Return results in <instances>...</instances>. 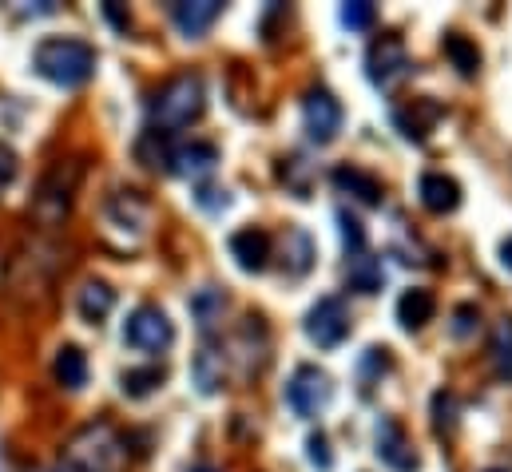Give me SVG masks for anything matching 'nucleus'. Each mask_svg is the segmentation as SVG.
<instances>
[{
	"instance_id": "19",
	"label": "nucleus",
	"mask_w": 512,
	"mask_h": 472,
	"mask_svg": "<svg viewBox=\"0 0 512 472\" xmlns=\"http://www.w3.org/2000/svg\"><path fill=\"white\" fill-rule=\"evenodd\" d=\"M52 377L64 389H84L88 385V354L80 346H60L56 361H52Z\"/></svg>"
},
{
	"instance_id": "7",
	"label": "nucleus",
	"mask_w": 512,
	"mask_h": 472,
	"mask_svg": "<svg viewBox=\"0 0 512 472\" xmlns=\"http://www.w3.org/2000/svg\"><path fill=\"white\" fill-rule=\"evenodd\" d=\"M302 127H306V135L318 147L338 139V131H342V104H338V96L330 88L318 84V88L306 92V100H302Z\"/></svg>"
},
{
	"instance_id": "6",
	"label": "nucleus",
	"mask_w": 512,
	"mask_h": 472,
	"mask_svg": "<svg viewBox=\"0 0 512 472\" xmlns=\"http://www.w3.org/2000/svg\"><path fill=\"white\" fill-rule=\"evenodd\" d=\"M330 397H334V381H330V373L318 369V365H298L294 377L286 381V405H290L298 417H306V421L318 417V413H326Z\"/></svg>"
},
{
	"instance_id": "17",
	"label": "nucleus",
	"mask_w": 512,
	"mask_h": 472,
	"mask_svg": "<svg viewBox=\"0 0 512 472\" xmlns=\"http://www.w3.org/2000/svg\"><path fill=\"white\" fill-rule=\"evenodd\" d=\"M334 187L346 191V195H354L366 207H382V183H378V175H370L362 167H338L334 171Z\"/></svg>"
},
{
	"instance_id": "16",
	"label": "nucleus",
	"mask_w": 512,
	"mask_h": 472,
	"mask_svg": "<svg viewBox=\"0 0 512 472\" xmlns=\"http://www.w3.org/2000/svg\"><path fill=\"white\" fill-rule=\"evenodd\" d=\"M76 310H80V318H84V322L100 326V322L116 310V290H112L104 278H88V282H84V290H80V298H76Z\"/></svg>"
},
{
	"instance_id": "3",
	"label": "nucleus",
	"mask_w": 512,
	"mask_h": 472,
	"mask_svg": "<svg viewBox=\"0 0 512 472\" xmlns=\"http://www.w3.org/2000/svg\"><path fill=\"white\" fill-rule=\"evenodd\" d=\"M124 461V441L112 425H88L72 437L60 472H116Z\"/></svg>"
},
{
	"instance_id": "14",
	"label": "nucleus",
	"mask_w": 512,
	"mask_h": 472,
	"mask_svg": "<svg viewBox=\"0 0 512 472\" xmlns=\"http://www.w3.org/2000/svg\"><path fill=\"white\" fill-rule=\"evenodd\" d=\"M270 246H274L270 235L258 231V227H243V231L231 235V254H235V262H239V270H247V274L266 270V262H270Z\"/></svg>"
},
{
	"instance_id": "11",
	"label": "nucleus",
	"mask_w": 512,
	"mask_h": 472,
	"mask_svg": "<svg viewBox=\"0 0 512 472\" xmlns=\"http://www.w3.org/2000/svg\"><path fill=\"white\" fill-rule=\"evenodd\" d=\"M417 195H421V207L429 215H453L461 207V183L453 175H441V171H425Z\"/></svg>"
},
{
	"instance_id": "12",
	"label": "nucleus",
	"mask_w": 512,
	"mask_h": 472,
	"mask_svg": "<svg viewBox=\"0 0 512 472\" xmlns=\"http://www.w3.org/2000/svg\"><path fill=\"white\" fill-rule=\"evenodd\" d=\"M223 16V0H179L171 4V20L187 40H199Z\"/></svg>"
},
{
	"instance_id": "24",
	"label": "nucleus",
	"mask_w": 512,
	"mask_h": 472,
	"mask_svg": "<svg viewBox=\"0 0 512 472\" xmlns=\"http://www.w3.org/2000/svg\"><path fill=\"white\" fill-rule=\"evenodd\" d=\"M489 354H493V365H497V373L512 381V318H505L497 330H493V346H489Z\"/></svg>"
},
{
	"instance_id": "8",
	"label": "nucleus",
	"mask_w": 512,
	"mask_h": 472,
	"mask_svg": "<svg viewBox=\"0 0 512 472\" xmlns=\"http://www.w3.org/2000/svg\"><path fill=\"white\" fill-rule=\"evenodd\" d=\"M405 72H409V48H405V40L393 36V32H382L370 44V52H366V76H370V84L374 88H393Z\"/></svg>"
},
{
	"instance_id": "27",
	"label": "nucleus",
	"mask_w": 512,
	"mask_h": 472,
	"mask_svg": "<svg viewBox=\"0 0 512 472\" xmlns=\"http://www.w3.org/2000/svg\"><path fill=\"white\" fill-rule=\"evenodd\" d=\"M374 20H378V8H374L370 0H350V4H342V24H346V28L366 32Z\"/></svg>"
},
{
	"instance_id": "5",
	"label": "nucleus",
	"mask_w": 512,
	"mask_h": 472,
	"mask_svg": "<svg viewBox=\"0 0 512 472\" xmlns=\"http://www.w3.org/2000/svg\"><path fill=\"white\" fill-rule=\"evenodd\" d=\"M171 342H175V326H171V318L159 306L143 302V306H135L128 314L124 346L139 350V354H163V350H171Z\"/></svg>"
},
{
	"instance_id": "1",
	"label": "nucleus",
	"mask_w": 512,
	"mask_h": 472,
	"mask_svg": "<svg viewBox=\"0 0 512 472\" xmlns=\"http://www.w3.org/2000/svg\"><path fill=\"white\" fill-rule=\"evenodd\" d=\"M32 68L56 88H80L96 76V48L76 36H48L36 44Z\"/></svg>"
},
{
	"instance_id": "29",
	"label": "nucleus",
	"mask_w": 512,
	"mask_h": 472,
	"mask_svg": "<svg viewBox=\"0 0 512 472\" xmlns=\"http://www.w3.org/2000/svg\"><path fill=\"white\" fill-rule=\"evenodd\" d=\"M16 175H20V155L8 143H0V195L16 183Z\"/></svg>"
},
{
	"instance_id": "4",
	"label": "nucleus",
	"mask_w": 512,
	"mask_h": 472,
	"mask_svg": "<svg viewBox=\"0 0 512 472\" xmlns=\"http://www.w3.org/2000/svg\"><path fill=\"white\" fill-rule=\"evenodd\" d=\"M76 183H80V167L68 159H60L48 175H44V183H40V195H36V219L44 223V227H60L64 219H68V211H72V195H76Z\"/></svg>"
},
{
	"instance_id": "18",
	"label": "nucleus",
	"mask_w": 512,
	"mask_h": 472,
	"mask_svg": "<svg viewBox=\"0 0 512 472\" xmlns=\"http://www.w3.org/2000/svg\"><path fill=\"white\" fill-rule=\"evenodd\" d=\"M393 119H397V127H401V135H405V139L425 143V139H429V131H433V123L441 119V108H437L433 100H413L409 108H401Z\"/></svg>"
},
{
	"instance_id": "23",
	"label": "nucleus",
	"mask_w": 512,
	"mask_h": 472,
	"mask_svg": "<svg viewBox=\"0 0 512 472\" xmlns=\"http://www.w3.org/2000/svg\"><path fill=\"white\" fill-rule=\"evenodd\" d=\"M191 310H195V318H199V330H211L219 318H223V310H227V298L215 290V286H207L195 302H191Z\"/></svg>"
},
{
	"instance_id": "35",
	"label": "nucleus",
	"mask_w": 512,
	"mask_h": 472,
	"mask_svg": "<svg viewBox=\"0 0 512 472\" xmlns=\"http://www.w3.org/2000/svg\"><path fill=\"white\" fill-rule=\"evenodd\" d=\"M0 472H4V465H0Z\"/></svg>"
},
{
	"instance_id": "26",
	"label": "nucleus",
	"mask_w": 512,
	"mask_h": 472,
	"mask_svg": "<svg viewBox=\"0 0 512 472\" xmlns=\"http://www.w3.org/2000/svg\"><path fill=\"white\" fill-rule=\"evenodd\" d=\"M163 369L159 365H147V369H128L124 373V393L128 397H147V393H155L159 385H163Z\"/></svg>"
},
{
	"instance_id": "31",
	"label": "nucleus",
	"mask_w": 512,
	"mask_h": 472,
	"mask_svg": "<svg viewBox=\"0 0 512 472\" xmlns=\"http://www.w3.org/2000/svg\"><path fill=\"white\" fill-rule=\"evenodd\" d=\"M453 318H457V326H453V334H457V338H469V334L481 326V310H477V306H461Z\"/></svg>"
},
{
	"instance_id": "10",
	"label": "nucleus",
	"mask_w": 512,
	"mask_h": 472,
	"mask_svg": "<svg viewBox=\"0 0 512 472\" xmlns=\"http://www.w3.org/2000/svg\"><path fill=\"white\" fill-rule=\"evenodd\" d=\"M378 457L382 465H389L393 472H417V453L409 445V433L393 421V417H382L378 421Z\"/></svg>"
},
{
	"instance_id": "25",
	"label": "nucleus",
	"mask_w": 512,
	"mask_h": 472,
	"mask_svg": "<svg viewBox=\"0 0 512 472\" xmlns=\"http://www.w3.org/2000/svg\"><path fill=\"white\" fill-rule=\"evenodd\" d=\"M286 238L294 242V250H286V258H290V262H286V270L298 278V274H306V270H310V262H314V242H310L306 231H298V227H290Z\"/></svg>"
},
{
	"instance_id": "9",
	"label": "nucleus",
	"mask_w": 512,
	"mask_h": 472,
	"mask_svg": "<svg viewBox=\"0 0 512 472\" xmlns=\"http://www.w3.org/2000/svg\"><path fill=\"white\" fill-rule=\"evenodd\" d=\"M350 334V310L342 306V298H318L306 314V338L318 350H334L342 346Z\"/></svg>"
},
{
	"instance_id": "30",
	"label": "nucleus",
	"mask_w": 512,
	"mask_h": 472,
	"mask_svg": "<svg viewBox=\"0 0 512 472\" xmlns=\"http://www.w3.org/2000/svg\"><path fill=\"white\" fill-rule=\"evenodd\" d=\"M306 449H310V461H314L318 469H330V465H334V457H330V441H326V433H310V441H306Z\"/></svg>"
},
{
	"instance_id": "15",
	"label": "nucleus",
	"mask_w": 512,
	"mask_h": 472,
	"mask_svg": "<svg viewBox=\"0 0 512 472\" xmlns=\"http://www.w3.org/2000/svg\"><path fill=\"white\" fill-rule=\"evenodd\" d=\"M433 314H437V298H433V290H405L401 298H397V322H401V330H409V334H417V330H425L429 322H433Z\"/></svg>"
},
{
	"instance_id": "33",
	"label": "nucleus",
	"mask_w": 512,
	"mask_h": 472,
	"mask_svg": "<svg viewBox=\"0 0 512 472\" xmlns=\"http://www.w3.org/2000/svg\"><path fill=\"white\" fill-rule=\"evenodd\" d=\"M191 472H215V469H207V465H199V469H191Z\"/></svg>"
},
{
	"instance_id": "20",
	"label": "nucleus",
	"mask_w": 512,
	"mask_h": 472,
	"mask_svg": "<svg viewBox=\"0 0 512 472\" xmlns=\"http://www.w3.org/2000/svg\"><path fill=\"white\" fill-rule=\"evenodd\" d=\"M191 377H195V385L203 389V393H215L223 381H227V365H223V354H215L211 346H203L195 361H191Z\"/></svg>"
},
{
	"instance_id": "34",
	"label": "nucleus",
	"mask_w": 512,
	"mask_h": 472,
	"mask_svg": "<svg viewBox=\"0 0 512 472\" xmlns=\"http://www.w3.org/2000/svg\"><path fill=\"white\" fill-rule=\"evenodd\" d=\"M489 472H509V469H489Z\"/></svg>"
},
{
	"instance_id": "2",
	"label": "nucleus",
	"mask_w": 512,
	"mask_h": 472,
	"mask_svg": "<svg viewBox=\"0 0 512 472\" xmlns=\"http://www.w3.org/2000/svg\"><path fill=\"white\" fill-rule=\"evenodd\" d=\"M203 108H207V88H203V76H199V72H179V76H171L167 84L155 88V96H151V104H147L151 123H155L163 135L179 131V127H191L195 119L203 116Z\"/></svg>"
},
{
	"instance_id": "32",
	"label": "nucleus",
	"mask_w": 512,
	"mask_h": 472,
	"mask_svg": "<svg viewBox=\"0 0 512 472\" xmlns=\"http://www.w3.org/2000/svg\"><path fill=\"white\" fill-rule=\"evenodd\" d=\"M501 262H505V266L512 270V235L505 238V242H501Z\"/></svg>"
},
{
	"instance_id": "13",
	"label": "nucleus",
	"mask_w": 512,
	"mask_h": 472,
	"mask_svg": "<svg viewBox=\"0 0 512 472\" xmlns=\"http://www.w3.org/2000/svg\"><path fill=\"white\" fill-rule=\"evenodd\" d=\"M171 171L175 175H183V179H203V175H211L215 171V163H219V147L215 143H183V147H171Z\"/></svg>"
},
{
	"instance_id": "22",
	"label": "nucleus",
	"mask_w": 512,
	"mask_h": 472,
	"mask_svg": "<svg viewBox=\"0 0 512 472\" xmlns=\"http://www.w3.org/2000/svg\"><path fill=\"white\" fill-rule=\"evenodd\" d=\"M445 56L453 60V68L461 72V76H477L481 72V48L473 44V40H465V36H445Z\"/></svg>"
},
{
	"instance_id": "28",
	"label": "nucleus",
	"mask_w": 512,
	"mask_h": 472,
	"mask_svg": "<svg viewBox=\"0 0 512 472\" xmlns=\"http://www.w3.org/2000/svg\"><path fill=\"white\" fill-rule=\"evenodd\" d=\"M338 223H342L346 254H350V258H354V254H362V250H366V231H362V223H358L350 211H338Z\"/></svg>"
},
{
	"instance_id": "21",
	"label": "nucleus",
	"mask_w": 512,
	"mask_h": 472,
	"mask_svg": "<svg viewBox=\"0 0 512 472\" xmlns=\"http://www.w3.org/2000/svg\"><path fill=\"white\" fill-rule=\"evenodd\" d=\"M346 278H350V286L354 290H362V294H378L382 290V262L370 254V250H362V254H354L350 258V270H346Z\"/></svg>"
}]
</instances>
